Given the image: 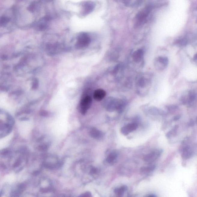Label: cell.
Returning a JSON list of instances; mask_svg holds the SVG:
<instances>
[{"label":"cell","instance_id":"obj_1","mask_svg":"<svg viewBox=\"0 0 197 197\" xmlns=\"http://www.w3.org/2000/svg\"><path fill=\"white\" fill-rule=\"evenodd\" d=\"M14 124V120L11 117H7L6 121L4 120L3 124L1 125V138L4 137L9 134L12 131Z\"/></svg>","mask_w":197,"mask_h":197},{"label":"cell","instance_id":"obj_2","mask_svg":"<svg viewBox=\"0 0 197 197\" xmlns=\"http://www.w3.org/2000/svg\"><path fill=\"white\" fill-rule=\"evenodd\" d=\"M91 42L90 37L86 33H82L77 37L76 43V47L79 49L87 47Z\"/></svg>","mask_w":197,"mask_h":197},{"label":"cell","instance_id":"obj_3","mask_svg":"<svg viewBox=\"0 0 197 197\" xmlns=\"http://www.w3.org/2000/svg\"><path fill=\"white\" fill-rule=\"evenodd\" d=\"M92 98L91 97L87 95L83 98L80 101L79 105V110L82 114H85L91 107L92 104Z\"/></svg>","mask_w":197,"mask_h":197},{"label":"cell","instance_id":"obj_4","mask_svg":"<svg viewBox=\"0 0 197 197\" xmlns=\"http://www.w3.org/2000/svg\"><path fill=\"white\" fill-rule=\"evenodd\" d=\"M150 11V8H146L138 14L135 18L137 26H140L143 24L144 22L147 19Z\"/></svg>","mask_w":197,"mask_h":197},{"label":"cell","instance_id":"obj_5","mask_svg":"<svg viewBox=\"0 0 197 197\" xmlns=\"http://www.w3.org/2000/svg\"><path fill=\"white\" fill-rule=\"evenodd\" d=\"M95 4L91 1H87L82 4V10L81 15L82 16H86L89 14L94 10Z\"/></svg>","mask_w":197,"mask_h":197},{"label":"cell","instance_id":"obj_6","mask_svg":"<svg viewBox=\"0 0 197 197\" xmlns=\"http://www.w3.org/2000/svg\"><path fill=\"white\" fill-rule=\"evenodd\" d=\"M50 20V18L49 16H45L44 17L40 19L35 23L34 26L36 30L39 31H44L48 26V22Z\"/></svg>","mask_w":197,"mask_h":197},{"label":"cell","instance_id":"obj_7","mask_svg":"<svg viewBox=\"0 0 197 197\" xmlns=\"http://www.w3.org/2000/svg\"><path fill=\"white\" fill-rule=\"evenodd\" d=\"M168 59L166 57L159 56L156 59L154 65L157 69H164L167 66L168 64Z\"/></svg>","mask_w":197,"mask_h":197},{"label":"cell","instance_id":"obj_8","mask_svg":"<svg viewBox=\"0 0 197 197\" xmlns=\"http://www.w3.org/2000/svg\"><path fill=\"white\" fill-rule=\"evenodd\" d=\"M162 154V150H155L149 153L144 157V161L147 162H152L158 159Z\"/></svg>","mask_w":197,"mask_h":197},{"label":"cell","instance_id":"obj_9","mask_svg":"<svg viewBox=\"0 0 197 197\" xmlns=\"http://www.w3.org/2000/svg\"><path fill=\"white\" fill-rule=\"evenodd\" d=\"M106 102V109L110 111L118 109L121 106L119 101L113 98H109Z\"/></svg>","mask_w":197,"mask_h":197},{"label":"cell","instance_id":"obj_10","mask_svg":"<svg viewBox=\"0 0 197 197\" xmlns=\"http://www.w3.org/2000/svg\"><path fill=\"white\" fill-rule=\"evenodd\" d=\"M137 123H130L124 126L121 128V132L124 135H127L131 132L136 130L138 128Z\"/></svg>","mask_w":197,"mask_h":197},{"label":"cell","instance_id":"obj_11","mask_svg":"<svg viewBox=\"0 0 197 197\" xmlns=\"http://www.w3.org/2000/svg\"><path fill=\"white\" fill-rule=\"evenodd\" d=\"M194 151L192 147L188 145H185L181 150V157L184 159H189L193 155Z\"/></svg>","mask_w":197,"mask_h":197},{"label":"cell","instance_id":"obj_12","mask_svg":"<svg viewBox=\"0 0 197 197\" xmlns=\"http://www.w3.org/2000/svg\"><path fill=\"white\" fill-rule=\"evenodd\" d=\"M89 134L92 137L97 140H101L103 139L105 136L103 132L95 128H92L90 130Z\"/></svg>","mask_w":197,"mask_h":197},{"label":"cell","instance_id":"obj_13","mask_svg":"<svg viewBox=\"0 0 197 197\" xmlns=\"http://www.w3.org/2000/svg\"><path fill=\"white\" fill-rule=\"evenodd\" d=\"M106 95V92L105 90L102 89H98L94 91L93 97L95 100L100 101H102Z\"/></svg>","mask_w":197,"mask_h":197},{"label":"cell","instance_id":"obj_14","mask_svg":"<svg viewBox=\"0 0 197 197\" xmlns=\"http://www.w3.org/2000/svg\"><path fill=\"white\" fill-rule=\"evenodd\" d=\"M144 55L143 50L139 49L135 50L132 54V59L134 62L137 63L140 62L143 59Z\"/></svg>","mask_w":197,"mask_h":197},{"label":"cell","instance_id":"obj_15","mask_svg":"<svg viewBox=\"0 0 197 197\" xmlns=\"http://www.w3.org/2000/svg\"><path fill=\"white\" fill-rule=\"evenodd\" d=\"M187 95L186 96L187 98L183 97L182 101L183 103L184 104H189L192 103L195 100V95L194 92L192 91L189 92Z\"/></svg>","mask_w":197,"mask_h":197},{"label":"cell","instance_id":"obj_16","mask_svg":"<svg viewBox=\"0 0 197 197\" xmlns=\"http://www.w3.org/2000/svg\"><path fill=\"white\" fill-rule=\"evenodd\" d=\"M118 157V153L116 151L111 153L106 158L107 162L110 164H113L115 162Z\"/></svg>","mask_w":197,"mask_h":197},{"label":"cell","instance_id":"obj_17","mask_svg":"<svg viewBox=\"0 0 197 197\" xmlns=\"http://www.w3.org/2000/svg\"><path fill=\"white\" fill-rule=\"evenodd\" d=\"M128 187L126 186H123L118 188L115 189L114 190V193L118 196H122L127 191Z\"/></svg>","mask_w":197,"mask_h":197},{"label":"cell","instance_id":"obj_18","mask_svg":"<svg viewBox=\"0 0 197 197\" xmlns=\"http://www.w3.org/2000/svg\"><path fill=\"white\" fill-rule=\"evenodd\" d=\"M178 126L177 125L175 126L172 129H171L170 131L166 134V137L169 138L175 136L177 133V131Z\"/></svg>","mask_w":197,"mask_h":197},{"label":"cell","instance_id":"obj_19","mask_svg":"<svg viewBox=\"0 0 197 197\" xmlns=\"http://www.w3.org/2000/svg\"><path fill=\"white\" fill-rule=\"evenodd\" d=\"M11 19L7 16H2L1 17L0 20V24L1 26H5L10 21Z\"/></svg>","mask_w":197,"mask_h":197},{"label":"cell","instance_id":"obj_20","mask_svg":"<svg viewBox=\"0 0 197 197\" xmlns=\"http://www.w3.org/2000/svg\"><path fill=\"white\" fill-rule=\"evenodd\" d=\"M155 166L154 165H150L147 167H144L141 169V172L143 174L149 173V172L152 171L155 169Z\"/></svg>","mask_w":197,"mask_h":197},{"label":"cell","instance_id":"obj_21","mask_svg":"<svg viewBox=\"0 0 197 197\" xmlns=\"http://www.w3.org/2000/svg\"><path fill=\"white\" fill-rule=\"evenodd\" d=\"M180 115L176 116H175L174 118V121H177L180 118Z\"/></svg>","mask_w":197,"mask_h":197},{"label":"cell","instance_id":"obj_22","mask_svg":"<svg viewBox=\"0 0 197 197\" xmlns=\"http://www.w3.org/2000/svg\"><path fill=\"white\" fill-rule=\"evenodd\" d=\"M42 1H45V2H51V1H53V0H42Z\"/></svg>","mask_w":197,"mask_h":197},{"label":"cell","instance_id":"obj_23","mask_svg":"<svg viewBox=\"0 0 197 197\" xmlns=\"http://www.w3.org/2000/svg\"><path fill=\"white\" fill-rule=\"evenodd\" d=\"M195 59H197V53L195 55Z\"/></svg>","mask_w":197,"mask_h":197},{"label":"cell","instance_id":"obj_24","mask_svg":"<svg viewBox=\"0 0 197 197\" xmlns=\"http://www.w3.org/2000/svg\"><path fill=\"white\" fill-rule=\"evenodd\" d=\"M196 123H197V117L196 119Z\"/></svg>","mask_w":197,"mask_h":197}]
</instances>
